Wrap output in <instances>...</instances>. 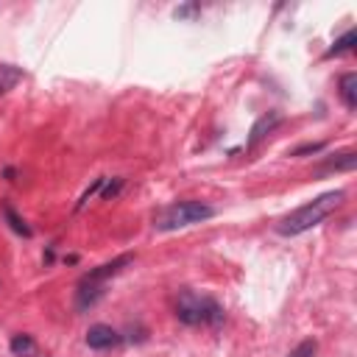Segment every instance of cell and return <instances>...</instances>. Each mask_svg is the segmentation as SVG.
I'll list each match as a JSON object with an SVG mask.
<instances>
[{
    "mask_svg": "<svg viewBox=\"0 0 357 357\" xmlns=\"http://www.w3.org/2000/svg\"><path fill=\"white\" fill-rule=\"evenodd\" d=\"M131 262H134V254H120V257H115L112 262H104V265L87 271V273L81 276V282H84V284H104L106 279L117 276V273H120L126 265H131Z\"/></svg>",
    "mask_w": 357,
    "mask_h": 357,
    "instance_id": "277c9868",
    "label": "cell"
},
{
    "mask_svg": "<svg viewBox=\"0 0 357 357\" xmlns=\"http://www.w3.org/2000/svg\"><path fill=\"white\" fill-rule=\"evenodd\" d=\"M9 346L15 357H37V340L31 335H15Z\"/></svg>",
    "mask_w": 357,
    "mask_h": 357,
    "instance_id": "8fae6325",
    "label": "cell"
},
{
    "mask_svg": "<svg viewBox=\"0 0 357 357\" xmlns=\"http://www.w3.org/2000/svg\"><path fill=\"white\" fill-rule=\"evenodd\" d=\"M282 123V112H265L254 126H251V137H249V148H254V146H260V142L276 128Z\"/></svg>",
    "mask_w": 357,
    "mask_h": 357,
    "instance_id": "8992f818",
    "label": "cell"
},
{
    "mask_svg": "<svg viewBox=\"0 0 357 357\" xmlns=\"http://www.w3.org/2000/svg\"><path fill=\"white\" fill-rule=\"evenodd\" d=\"M3 215H6L9 226H12V229H15L17 235H23V238H31V226H28V224H26V221H23V218L17 215V212H15V209H12L9 204L3 206Z\"/></svg>",
    "mask_w": 357,
    "mask_h": 357,
    "instance_id": "4fadbf2b",
    "label": "cell"
},
{
    "mask_svg": "<svg viewBox=\"0 0 357 357\" xmlns=\"http://www.w3.org/2000/svg\"><path fill=\"white\" fill-rule=\"evenodd\" d=\"M338 90H340V101L346 104V109L354 112L357 109V73H343Z\"/></svg>",
    "mask_w": 357,
    "mask_h": 357,
    "instance_id": "ba28073f",
    "label": "cell"
},
{
    "mask_svg": "<svg viewBox=\"0 0 357 357\" xmlns=\"http://www.w3.org/2000/svg\"><path fill=\"white\" fill-rule=\"evenodd\" d=\"M104 184H106V179H95V184H93L90 190H84V195H81V201L76 204V212H79V209H84V206L90 204V198H93V195H95L98 190H104Z\"/></svg>",
    "mask_w": 357,
    "mask_h": 357,
    "instance_id": "9a60e30c",
    "label": "cell"
},
{
    "mask_svg": "<svg viewBox=\"0 0 357 357\" xmlns=\"http://www.w3.org/2000/svg\"><path fill=\"white\" fill-rule=\"evenodd\" d=\"M318 151H324V142H307V146H299L291 157H307V154H318Z\"/></svg>",
    "mask_w": 357,
    "mask_h": 357,
    "instance_id": "e0dca14e",
    "label": "cell"
},
{
    "mask_svg": "<svg viewBox=\"0 0 357 357\" xmlns=\"http://www.w3.org/2000/svg\"><path fill=\"white\" fill-rule=\"evenodd\" d=\"M117 343H120V335H117L112 327H106V324H95V327L87 329V346H90V349L104 351V349H112V346H117Z\"/></svg>",
    "mask_w": 357,
    "mask_h": 357,
    "instance_id": "5b68a950",
    "label": "cell"
},
{
    "mask_svg": "<svg viewBox=\"0 0 357 357\" xmlns=\"http://www.w3.org/2000/svg\"><path fill=\"white\" fill-rule=\"evenodd\" d=\"M354 42H357V34L354 31H346L340 39H335V45L324 53V59H332V56H343V53H349V50H354Z\"/></svg>",
    "mask_w": 357,
    "mask_h": 357,
    "instance_id": "7c38bea8",
    "label": "cell"
},
{
    "mask_svg": "<svg viewBox=\"0 0 357 357\" xmlns=\"http://www.w3.org/2000/svg\"><path fill=\"white\" fill-rule=\"evenodd\" d=\"M198 12H201L198 3H187V6H179V9L173 12V17H176V20H193Z\"/></svg>",
    "mask_w": 357,
    "mask_h": 357,
    "instance_id": "2e32d148",
    "label": "cell"
},
{
    "mask_svg": "<svg viewBox=\"0 0 357 357\" xmlns=\"http://www.w3.org/2000/svg\"><path fill=\"white\" fill-rule=\"evenodd\" d=\"M215 215V209L209 204H201V201H179V204H171L165 206L160 215L154 218V226L162 229V232H171V229H184V226H193V224H201V221H209Z\"/></svg>",
    "mask_w": 357,
    "mask_h": 357,
    "instance_id": "3957f363",
    "label": "cell"
},
{
    "mask_svg": "<svg viewBox=\"0 0 357 357\" xmlns=\"http://www.w3.org/2000/svg\"><path fill=\"white\" fill-rule=\"evenodd\" d=\"M354 165H357V154H354V151H343V154H335V157L324 160L321 168H318V173H329V171H354Z\"/></svg>",
    "mask_w": 357,
    "mask_h": 357,
    "instance_id": "9c48e42d",
    "label": "cell"
},
{
    "mask_svg": "<svg viewBox=\"0 0 357 357\" xmlns=\"http://www.w3.org/2000/svg\"><path fill=\"white\" fill-rule=\"evenodd\" d=\"M104 299V284H84L79 282V291H76V307L84 313L90 307H95Z\"/></svg>",
    "mask_w": 357,
    "mask_h": 357,
    "instance_id": "52a82bcc",
    "label": "cell"
},
{
    "mask_svg": "<svg viewBox=\"0 0 357 357\" xmlns=\"http://www.w3.org/2000/svg\"><path fill=\"white\" fill-rule=\"evenodd\" d=\"M176 318L187 327H221L226 321V310L209 296L182 291L176 299Z\"/></svg>",
    "mask_w": 357,
    "mask_h": 357,
    "instance_id": "7a4b0ae2",
    "label": "cell"
},
{
    "mask_svg": "<svg viewBox=\"0 0 357 357\" xmlns=\"http://www.w3.org/2000/svg\"><path fill=\"white\" fill-rule=\"evenodd\" d=\"M316 351H318V343H316L313 338H307V340H302L288 357H316Z\"/></svg>",
    "mask_w": 357,
    "mask_h": 357,
    "instance_id": "5bb4252c",
    "label": "cell"
},
{
    "mask_svg": "<svg viewBox=\"0 0 357 357\" xmlns=\"http://www.w3.org/2000/svg\"><path fill=\"white\" fill-rule=\"evenodd\" d=\"M343 198H346L343 190H332V193H324V195L313 198L310 204L293 209L291 215H284V218L276 224V232L284 235V238H296V235H302V232L318 226L324 218H329L332 212L343 204Z\"/></svg>",
    "mask_w": 357,
    "mask_h": 357,
    "instance_id": "6da1fadb",
    "label": "cell"
},
{
    "mask_svg": "<svg viewBox=\"0 0 357 357\" xmlns=\"http://www.w3.org/2000/svg\"><path fill=\"white\" fill-rule=\"evenodd\" d=\"M120 187H123V179H117L115 184H109V187H104V195H101V198H104V201H109V198H115V195L120 193Z\"/></svg>",
    "mask_w": 357,
    "mask_h": 357,
    "instance_id": "ac0fdd59",
    "label": "cell"
},
{
    "mask_svg": "<svg viewBox=\"0 0 357 357\" xmlns=\"http://www.w3.org/2000/svg\"><path fill=\"white\" fill-rule=\"evenodd\" d=\"M23 81V70L15 64H0V95H6Z\"/></svg>",
    "mask_w": 357,
    "mask_h": 357,
    "instance_id": "30bf717a",
    "label": "cell"
}]
</instances>
